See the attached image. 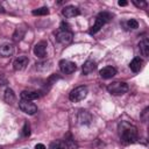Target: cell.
<instances>
[{"instance_id":"obj_2","label":"cell","mask_w":149,"mask_h":149,"mask_svg":"<svg viewBox=\"0 0 149 149\" xmlns=\"http://www.w3.org/2000/svg\"><path fill=\"white\" fill-rule=\"evenodd\" d=\"M111 19H112V15H111L109 13H107V12L99 13L98 16L95 17L94 24H93L92 28L90 29V34H95V33H98V31L102 28V26H104L106 22H108Z\"/></svg>"},{"instance_id":"obj_7","label":"cell","mask_w":149,"mask_h":149,"mask_svg":"<svg viewBox=\"0 0 149 149\" xmlns=\"http://www.w3.org/2000/svg\"><path fill=\"white\" fill-rule=\"evenodd\" d=\"M72 37H73V35H72V33L70 30H61L59 29L57 31V34H56L57 41L59 43H62V44H69V43H71Z\"/></svg>"},{"instance_id":"obj_26","label":"cell","mask_w":149,"mask_h":149,"mask_svg":"<svg viewBox=\"0 0 149 149\" xmlns=\"http://www.w3.org/2000/svg\"><path fill=\"white\" fill-rule=\"evenodd\" d=\"M35 149H45V147H44V144H42V143H37V144L35 146Z\"/></svg>"},{"instance_id":"obj_21","label":"cell","mask_w":149,"mask_h":149,"mask_svg":"<svg viewBox=\"0 0 149 149\" xmlns=\"http://www.w3.org/2000/svg\"><path fill=\"white\" fill-rule=\"evenodd\" d=\"M47 14H49L48 7H41L33 10V15H47Z\"/></svg>"},{"instance_id":"obj_18","label":"cell","mask_w":149,"mask_h":149,"mask_svg":"<svg viewBox=\"0 0 149 149\" xmlns=\"http://www.w3.org/2000/svg\"><path fill=\"white\" fill-rule=\"evenodd\" d=\"M49 149H69L66 143L62 140H56V141H52L50 144H49Z\"/></svg>"},{"instance_id":"obj_14","label":"cell","mask_w":149,"mask_h":149,"mask_svg":"<svg viewBox=\"0 0 149 149\" xmlns=\"http://www.w3.org/2000/svg\"><path fill=\"white\" fill-rule=\"evenodd\" d=\"M38 97H40V94H38V92H36V91H27V90H24V91L21 92V99H22V100L33 101V100L37 99Z\"/></svg>"},{"instance_id":"obj_27","label":"cell","mask_w":149,"mask_h":149,"mask_svg":"<svg viewBox=\"0 0 149 149\" xmlns=\"http://www.w3.org/2000/svg\"><path fill=\"white\" fill-rule=\"evenodd\" d=\"M118 3H119V6H126V5H127V1H121V0H120Z\"/></svg>"},{"instance_id":"obj_5","label":"cell","mask_w":149,"mask_h":149,"mask_svg":"<svg viewBox=\"0 0 149 149\" xmlns=\"http://www.w3.org/2000/svg\"><path fill=\"white\" fill-rule=\"evenodd\" d=\"M19 108L23 112V113H26V114H29V115H33V114H35L36 112H37V106L34 104V102H31V101H28V100H20V102H19Z\"/></svg>"},{"instance_id":"obj_8","label":"cell","mask_w":149,"mask_h":149,"mask_svg":"<svg viewBox=\"0 0 149 149\" xmlns=\"http://www.w3.org/2000/svg\"><path fill=\"white\" fill-rule=\"evenodd\" d=\"M29 63V58L27 56H19L17 58L14 59L13 62V68L14 70L16 71H20V70H23Z\"/></svg>"},{"instance_id":"obj_9","label":"cell","mask_w":149,"mask_h":149,"mask_svg":"<svg viewBox=\"0 0 149 149\" xmlns=\"http://www.w3.org/2000/svg\"><path fill=\"white\" fill-rule=\"evenodd\" d=\"M34 54L38 58H43L47 54V42L41 41V42L36 43L35 47H34Z\"/></svg>"},{"instance_id":"obj_17","label":"cell","mask_w":149,"mask_h":149,"mask_svg":"<svg viewBox=\"0 0 149 149\" xmlns=\"http://www.w3.org/2000/svg\"><path fill=\"white\" fill-rule=\"evenodd\" d=\"M139 48H140V52L142 54V56H144V57L149 56V41H148V38H143L140 42Z\"/></svg>"},{"instance_id":"obj_23","label":"cell","mask_w":149,"mask_h":149,"mask_svg":"<svg viewBox=\"0 0 149 149\" xmlns=\"http://www.w3.org/2000/svg\"><path fill=\"white\" fill-rule=\"evenodd\" d=\"M22 135H23V136H29V135H30V126H29L28 122H24V125H23Z\"/></svg>"},{"instance_id":"obj_6","label":"cell","mask_w":149,"mask_h":149,"mask_svg":"<svg viewBox=\"0 0 149 149\" xmlns=\"http://www.w3.org/2000/svg\"><path fill=\"white\" fill-rule=\"evenodd\" d=\"M59 69L63 73H66V74H70L72 72H74L77 70V65L76 63L71 62V61H68V59H62L59 62Z\"/></svg>"},{"instance_id":"obj_22","label":"cell","mask_w":149,"mask_h":149,"mask_svg":"<svg viewBox=\"0 0 149 149\" xmlns=\"http://www.w3.org/2000/svg\"><path fill=\"white\" fill-rule=\"evenodd\" d=\"M137 27H139V23H137V21L134 20V19H130V20H128V21L126 22V28H127V29H136Z\"/></svg>"},{"instance_id":"obj_16","label":"cell","mask_w":149,"mask_h":149,"mask_svg":"<svg viewBox=\"0 0 149 149\" xmlns=\"http://www.w3.org/2000/svg\"><path fill=\"white\" fill-rule=\"evenodd\" d=\"M142 65H143V61L140 58V57H135L133 58V61L130 62L129 64V68L133 72H139L141 69H142Z\"/></svg>"},{"instance_id":"obj_25","label":"cell","mask_w":149,"mask_h":149,"mask_svg":"<svg viewBox=\"0 0 149 149\" xmlns=\"http://www.w3.org/2000/svg\"><path fill=\"white\" fill-rule=\"evenodd\" d=\"M133 3H134L136 7H146V6H147V2H146V1H140V2L133 1Z\"/></svg>"},{"instance_id":"obj_11","label":"cell","mask_w":149,"mask_h":149,"mask_svg":"<svg viewBox=\"0 0 149 149\" xmlns=\"http://www.w3.org/2000/svg\"><path fill=\"white\" fill-rule=\"evenodd\" d=\"M78 121L80 125H90L91 121H92V115L88 111H79L78 113Z\"/></svg>"},{"instance_id":"obj_20","label":"cell","mask_w":149,"mask_h":149,"mask_svg":"<svg viewBox=\"0 0 149 149\" xmlns=\"http://www.w3.org/2000/svg\"><path fill=\"white\" fill-rule=\"evenodd\" d=\"M24 33H26V30L23 29V28H17L16 30H15V33H14V40L15 41H20L23 36H24Z\"/></svg>"},{"instance_id":"obj_24","label":"cell","mask_w":149,"mask_h":149,"mask_svg":"<svg viewBox=\"0 0 149 149\" xmlns=\"http://www.w3.org/2000/svg\"><path fill=\"white\" fill-rule=\"evenodd\" d=\"M148 111H149V108L148 107H146L144 108V111L142 112V114H141V119H142V121L143 122H147V120H148Z\"/></svg>"},{"instance_id":"obj_12","label":"cell","mask_w":149,"mask_h":149,"mask_svg":"<svg viewBox=\"0 0 149 149\" xmlns=\"http://www.w3.org/2000/svg\"><path fill=\"white\" fill-rule=\"evenodd\" d=\"M62 14L65 17H74V16L79 15V9L77 7H74V6H66V7L63 8Z\"/></svg>"},{"instance_id":"obj_4","label":"cell","mask_w":149,"mask_h":149,"mask_svg":"<svg viewBox=\"0 0 149 149\" xmlns=\"http://www.w3.org/2000/svg\"><path fill=\"white\" fill-rule=\"evenodd\" d=\"M87 93H88V90H87L86 86H84V85L77 86V87H74V88L70 92L69 99H70L72 102H78V101L83 100L84 98H86Z\"/></svg>"},{"instance_id":"obj_15","label":"cell","mask_w":149,"mask_h":149,"mask_svg":"<svg viewBox=\"0 0 149 149\" xmlns=\"http://www.w3.org/2000/svg\"><path fill=\"white\" fill-rule=\"evenodd\" d=\"M14 54V47L10 44H1L0 45V56L1 57H9Z\"/></svg>"},{"instance_id":"obj_19","label":"cell","mask_w":149,"mask_h":149,"mask_svg":"<svg viewBox=\"0 0 149 149\" xmlns=\"http://www.w3.org/2000/svg\"><path fill=\"white\" fill-rule=\"evenodd\" d=\"M3 99L8 104H13L15 101V93L12 88H6L5 91V95H3Z\"/></svg>"},{"instance_id":"obj_3","label":"cell","mask_w":149,"mask_h":149,"mask_svg":"<svg viewBox=\"0 0 149 149\" xmlns=\"http://www.w3.org/2000/svg\"><path fill=\"white\" fill-rule=\"evenodd\" d=\"M107 91L113 95H121L128 91V85L125 81H113L108 84Z\"/></svg>"},{"instance_id":"obj_10","label":"cell","mask_w":149,"mask_h":149,"mask_svg":"<svg viewBox=\"0 0 149 149\" xmlns=\"http://www.w3.org/2000/svg\"><path fill=\"white\" fill-rule=\"evenodd\" d=\"M99 74L104 79H109L116 74V69L114 66H105L99 71Z\"/></svg>"},{"instance_id":"obj_13","label":"cell","mask_w":149,"mask_h":149,"mask_svg":"<svg viewBox=\"0 0 149 149\" xmlns=\"http://www.w3.org/2000/svg\"><path fill=\"white\" fill-rule=\"evenodd\" d=\"M97 69V63L92 59H87L83 65V74H88Z\"/></svg>"},{"instance_id":"obj_1","label":"cell","mask_w":149,"mask_h":149,"mask_svg":"<svg viewBox=\"0 0 149 149\" xmlns=\"http://www.w3.org/2000/svg\"><path fill=\"white\" fill-rule=\"evenodd\" d=\"M119 134L121 137V141L126 144L133 143L137 139V128L128 122H121L119 125Z\"/></svg>"}]
</instances>
